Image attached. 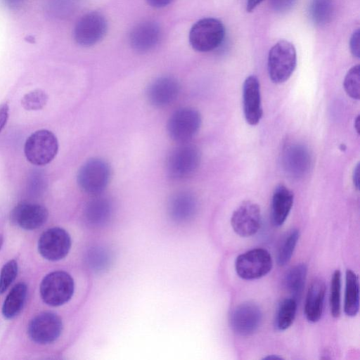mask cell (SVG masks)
I'll return each instance as SVG.
<instances>
[{
  "instance_id": "cell-1",
  "label": "cell",
  "mask_w": 360,
  "mask_h": 360,
  "mask_svg": "<svg viewBox=\"0 0 360 360\" xmlns=\"http://www.w3.org/2000/svg\"><path fill=\"white\" fill-rule=\"evenodd\" d=\"M297 65V53L294 45L286 40H280L269 51L268 72L271 80L276 84L287 81Z\"/></svg>"
},
{
  "instance_id": "cell-2",
  "label": "cell",
  "mask_w": 360,
  "mask_h": 360,
  "mask_svg": "<svg viewBox=\"0 0 360 360\" xmlns=\"http://www.w3.org/2000/svg\"><path fill=\"white\" fill-rule=\"evenodd\" d=\"M225 28L223 23L214 18H205L197 21L189 32V42L198 52H209L223 41Z\"/></svg>"
},
{
  "instance_id": "cell-3",
  "label": "cell",
  "mask_w": 360,
  "mask_h": 360,
  "mask_svg": "<svg viewBox=\"0 0 360 360\" xmlns=\"http://www.w3.org/2000/svg\"><path fill=\"white\" fill-rule=\"evenodd\" d=\"M58 141L56 135L48 129H39L26 140L24 153L32 165L43 166L50 163L57 155Z\"/></svg>"
},
{
  "instance_id": "cell-4",
  "label": "cell",
  "mask_w": 360,
  "mask_h": 360,
  "mask_svg": "<svg viewBox=\"0 0 360 360\" xmlns=\"http://www.w3.org/2000/svg\"><path fill=\"white\" fill-rule=\"evenodd\" d=\"M75 283L72 276L63 271L47 274L40 285V295L47 304L58 307L68 302L73 295Z\"/></svg>"
},
{
  "instance_id": "cell-5",
  "label": "cell",
  "mask_w": 360,
  "mask_h": 360,
  "mask_svg": "<svg viewBox=\"0 0 360 360\" xmlns=\"http://www.w3.org/2000/svg\"><path fill=\"white\" fill-rule=\"evenodd\" d=\"M111 176L109 164L101 158L87 160L77 174V184L86 193L98 195L108 186Z\"/></svg>"
},
{
  "instance_id": "cell-6",
  "label": "cell",
  "mask_w": 360,
  "mask_h": 360,
  "mask_svg": "<svg viewBox=\"0 0 360 360\" xmlns=\"http://www.w3.org/2000/svg\"><path fill=\"white\" fill-rule=\"evenodd\" d=\"M200 163V153L191 144L183 143L169 155L166 168L168 174L175 179H183L193 175Z\"/></svg>"
},
{
  "instance_id": "cell-7",
  "label": "cell",
  "mask_w": 360,
  "mask_h": 360,
  "mask_svg": "<svg viewBox=\"0 0 360 360\" xmlns=\"http://www.w3.org/2000/svg\"><path fill=\"white\" fill-rule=\"evenodd\" d=\"M273 261L270 253L263 248L250 250L236 259L237 274L245 280H254L266 275L271 269Z\"/></svg>"
},
{
  "instance_id": "cell-8",
  "label": "cell",
  "mask_w": 360,
  "mask_h": 360,
  "mask_svg": "<svg viewBox=\"0 0 360 360\" xmlns=\"http://www.w3.org/2000/svg\"><path fill=\"white\" fill-rule=\"evenodd\" d=\"M202 122L200 113L190 107L181 108L170 116L167 122V131L175 141L185 143L198 131Z\"/></svg>"
},
{
  "instance_id": "cell-9",
  "label": "cell",
  "mask_w": 360,
  "mask_h": 360,
  "mask_svg": "<svg viewBox=\"0 0 360 360\" xmlns=\"http://www.w3.org/2000/svg\"><path fill=\"white\" fill-rule=\"evenodd\" d=\"M107 30L108 22L104 15L98 12H89L77 22L73 37L79 46L89 47L101 41Z\"/></svg>"
},
{
  "instance_id": "cell-10",
  "label": "cell",
  "mask_w": 360,
  "mask_h": 360,
  "mask_svg": "<svg viewBox=\"0 0 360 360\" xmlns=\"http://www.w3.org/2000/svg\"><path fill=\"white\" fill-rule=\"evenodd\" d=\"M72 245L69 233L63 229L54 227L47 229L38 242L39 253L50 261L63 259L68 254Z\"/></svg>"
},
{
  "instance_id": "cell-11",
  "label": "cell",
  "mask_w": 360,
  "mask_h": 360,
  "mask_svg": "<svg viewBox=\"0 0 360 360\" xmlns=\"http://www.w3.org/2000/svg\"><path fill=\"white\" fill-rule=\"evenodd\" d=\"M62 330L63 323L59 316L53 312H43L30 322L28 335L37 343L49 344L58 338Z\"/></svg>"
},
{
  "instance_id": "cell-12",
  "label": "cell",
  "mask_w": 360,
  "mask_h": 360,
  "mask_svg": "<svg viewBox=\"0 0 360 360\" xmlns=\"http://www.w3.org/2000/svg\"><path fill=\"white\" fill-rule=\"evenodd\" d=\"M259 206L252 202L245 201L233 212L231 223L233 231L241 237L255 235L261 226Z\"/></svg>"
},
{
  "instance_id": "cell-13",
  "label": "cell",
  "mask_w": 360,
  "mask_h": 360,
  "mask_svg": "<svg viewBox=\"0 0 360 360\" xmlns=\"http://www.w3.org/2000/svg\"><path fill=\"white\" fill-rule=\"evenodd\" d=\"M262 320L260 308L255 303L244 302L237 306L230 316V323L235 333L248 336L253 334Z\"/></svg>"
},
{
  "instance_id": "cell-14",
  "label": "cell",
  "mask_w": 360,
  "mask_h": 360,
  "mask_svg": "<svg viewBox=\"0 0 360 360\" xmlns=\"http://www.w3.org/2000/svg\"><path fill=\"white\" fill-rule=\"evenodd\" d=\"M243 112L246 122L252 126L257 124L263 114L260 85L257 77L248 76L243 86Z\"/></svg>"
},
{
  "instance_id": "cell-15",
  "label": "cell",
  "mask_w": 360,
  "mask_h": 360,
  "mask_svg": "<svg viewBox=\"0 0 360 360\" xmlns=\"http://www.w3.org/2000/svg\"><path fill=\"white\" fill-rule=\"evenodd\" d=\"M49 216L46 208L41 205L31 202H20L11 211V219L19 227L33 230L41 227Z\"/></svg>"
},
{
  "instance_id": "cell-16",
  "label": "cell",
  "mask_w": 360,
  "mask_h": 360,
  "mask_svg": "<svg viewBox=\"0 0 360 360\" xmlns=\"http://www.w3.org/2000/svg\"><path fill=\"white\" fill-rule=\"evenodd\" d=\"M180 92L178 80L172 76H162L152 82L146 95L150 104L155 107H165L173 103Z\"/></svg>"
},
{
  "instance_id": "cell-17",
  "label": "cell",
  "mask_w": 360,
  "mask_h": 360,
  "mask_svg": "<svg viewBox=\"0 0 360 360\" xmlns=\"http://www.w3.org/2000/svg\"><path fill=\"white\" fill-rule=\"evenodd\" d=\"M160 37V25L155 21L145 20L132 28L129 34V43L134 51L146 53L155 47Z\"/></svg>"
},
{
  "instance_id": "cell-18",
  "label": "cell",
  "mask_w": 360,
  "mask_h": 360,
  "mask_svg": "<svg viewBox=\"0 0 360 360\" xmlns=\"http://www.w3.org/2000/svg\"><path fill=\"white\" fill-rule=\"evenodd\" d=\"M311 164V155L304 146L292 143L284 149L283 165L290 176L297 179L303 177L308 173Z\"/></svg>"
},
{
  "instance_id": "cell-19",
  "label": "cell",
  "mask_w": 360,
  "mask_h": 360,
  "mask_svg": "<svg viewBox=\"0 0 360 360\" xmlns=\"http://www.w3.org/2000/svg\"><path fill=\"white\" fill-rule=\"evenodd\" d=\"M197 209V201L190 192L183 191L173 195L169 200L168 211L176 221L184 222L191 219Z\"/></svg>"
},
{
  "instance_id": "cell-20",
  "label": "cell",
  "mask_w": 360,
  "mask_h": 360,
  "mask_svg": "<svg viewBox=\"0 0 360 360\" xmlns=\"http://www.w3.org/2000/svg\"><path fill=\"white\" fill-rule=\"evenodd\" d=\"M325 295L324 282L319 278L314 279L308 289L304 304V314L309 321L315 323L321 318Z\"/></svg>"
},
{
  "instance_id": "cell-21",
  "label": "cell",
  "mask_w": 360,
  "mask_h": 360,
  "mask_svg": "<svg viewBox=\"0 0 360 360\" xmlns=\"http://www.w3.org/2000/svg\"><path fill=\"white\" fill-rule=\"evenodd\" d=\"M293 200V193L284 185L275 188L271 201V221L274 226H281L285 221Z\"/></svg>"
},
{
  "instance_id": "cell-22",
  "label": "cell",
  "mask_w": 360,
  "mask_h": 360,
  "mask_svg": "<svg viewBox=\"0 0 360 360\" xmlns=\"http://www.w3.org/2000/svg\"><path fill=\"white\" fill-rule=\"evenodd\" d=\"M112 212L111 201L106 197L98 196L87 203L84 210V217L90 226L99 227L109 221Z\"/></svg>"
},
{
  "instance_id": "cell-23",
  "label": "cell",
  "mask_w": 360,
  "mask_h": 360,
  "mask_svg": "<svg viewBox=\"0 0 360 360\" xmlns=\"http://www.w3.org/2000/svg\"><path fill=\"white\" fill-rule=\"evenodd\" d=\"M344 311L349 316H354L359 309V283L358 276L351 269L346 271Z\"/></svg>"
},
{
  "instance_id": "cell-24",
  "label": "cell",
  "mask_w": 360,
  "mask_h": 360,
  "mask_svg": "<svg viewBox=\"0 0 360 360\" xmlns=\"http://www.w3.org/2000/svg\"><path fill=\"white\" fill-rule=\"evenodd\" d=\"M24 283L16 284L8 294L2 307V314L8 319H13L21 311L27 295Z\"/></svg>"
},
{
  "instance_id": "cell-25",
  "label": "cell",
  "mask_w": 360,
  "mask_h": 360,
  "mask_svg": "<svg viewBox=\"0 0 360 360\" xmlns=\"http://www.w3.org/2000/svg\"><path fill=\"white\" fill-rule=\"evenodd\" d=\"M307 267L304 264H297L286 272L284 278V285L292 295V297L297 300L302 293L307 278Z\"/></svg>"
},
{
  "instance_id": "cell-26",
  "label": "cell",
  "mask_w": 360,
  "mask_h": 360,
  "mask_svg": "<svg viewBox=\"0 0 360 360\" xmlns=\"http://www.w3.org/2000/svg\"><path fill=\"white\" fill-rule=\"evenodd\" d=\"M334 13L333 0H311L309 6V15L312 22L318 26L329 23Z\"/></svg>"
},
{
  "instance_id": "cell-27",
  "label": "cell",
  "mask_w": 360,
  "mask_h": 360,
  "mask_svg": "<svg viewBox=\"0 0 360 360\" xmlns=\"http://www.w3.org/2000/svg\"><path fill=\"white\" fill-rule=\"evenodd\" d=\"M297 307V300L293 297L286 298L280 303L275 319V326L278 330H285L291 326Z\"/></svg>"
},
{
  "instance_id": "cell-28",
  "label": "cell",
  "mask_w": 360,
  "mask_h": 360,
  "mask_svg": "<svg viewBox=\"0 0 360 360\" xmlns=\"http://www.w3.org/2000/svg\"><path fill=\"white\" fill-rule=\"evenodd\" d=\"M300 237L297 229L289 231L281 240L277 250V263L284 266L290 260Z\"/></svg>"
},
{
  "instance_id": "cell-29",
  "label": "cell",
  "mask_w": 360,
  "mask_h": 360,
  "mask_svg": "<svg viewBox=\"0 0 360 360\" xmlns=\"http://www.w3.org/2000/svg\"><path fill=\"white\" fill-rule=\"evenodd\" d=\"M48 99V95L44 90L37 89L23 96L21 105L26 110H39L46 105Z\"/></svg>"
},
{
  "instance_id": "cell-30",
  "label": "cell",
  "mask_w": 360,
  "mask_h": 360,
  "mask_svg": "<svg viewBox=\"0 0 360 360\" xmlns=\"http://www.w3.org/2000/svg\"><path fill=\"white\" fill-rule=\"evenodd\" d=\"M343 86L347 94L353 99L359 100L360 97V66L352 67L347 72Z\"/></svg>"
},
{
  "instance_id": "cell-31",
  "label": "cell",
  "mask_w": 360,
  "mask_h": 360,
  "mask_svg": "<svg viewBox=\"0 0 360 360\" xmlns=\"http://www.w3.org/2000/svg\"><path fill=\"white\" fill-rule=\"evenodd\" d=\"M341 273L336 270L330 283V307L331 314L337 318L340 314Z\"/></svg>"
},
{
  "instance_id": "cell-32",
  "label": "cell",
  "mask_w": 360,
  "mask_h": 360,
  "mask_svg": "<svg viewBox=\"0 0 360 360\" xmlns=\"http://www.w3.org/2000/svg\"><path fill=\"white\" fill-rule=\"evenodd\" d=\"M109 252L99 247L94 248L88 253L87 261L94 271H100L105 269L110 263Z\"/></svg>"
},
{
  "instance_id": "cell-33",
  "label": "cell",
  "mask_w": 360,
  "mask_h": 360,
  "mask_svg": "<svg viewBox=\"0 0 360 360\" xmlns=\"http://www.w3.org/2000/svg\"><path fill=\"white\" fill-rule=\"evenodd\" d=\"M18 269V264L13 259L4 264L0 273V294L6 290L15 279Z\"/></svg>"
},
{
  "instance_id": "cell-34",
  "label": "cell",
  "mask_w": 360,
  "mask_h": 360,
  "mask_svg": "<svg viewBox=\"0 0 360 360\" xmlns=\"http://www.w3.org/2000/svg\"><path fill=\"white\" fill-rule=\"evenodd\" d=\"M297 0H270L271 8L277 13H285L290 10Z\"/></svg>"
},
{
  "instance_id": "cell-35",
  "label": "cell",
  "mask_w": 360,
  "mask_h": 360,
  "mask_svg": "<svg viewBox=\"0 0 360 360\" xmlns=\"http://www.w3.org/2000/svg\"><path fill=\"white\" fill-rule=\"evenodd\" d=\"M349 47L352 54L359 58L360 57V31L359 29L355 30L351 36L349 41Z\"/></svg>"
},
{
  "instance_id": "cell-36",
  "label": "cell",
  "mask_w": 360,
  "mask_h": 360,
  "mask_svg": "<svg viewBox=\"0 0 360 360\" xmlns=\"http://www.w3.org/2000/svg\"><path fill=\"white\" fill-rule=\"evenodd\" d=\"M174 0H146L147 3L155 8H164L170 4Z\"/></svg>"
},
{
  "instance_id": "cell-37",
  "label": "cell",
  "mask_w": 360,
  "mask_h": 360,
  "mask_svg": "<svg viewBox=\"0 0 360 360\" xmlns=\"http://www.w3.org/2000/svg\"><path fill=\"white\" fill-rule=\"evenodd\" d=\"M352 180L355 188L359 190V164L358 163L354 169Z\"/></svg>"
},
{
  "instance_id": "cell-38",
  "label": "cell",
  "mask_w": 360,
  "mask_h": 360,
  "mask_svg": "<svg viewBox=\"0 0 360 360\" xmlns=\"http://www.w3.org/2000/svg\"><path fill=\"white\" fill-rule=\"evenodd\" d=\"M23 0H3L4 4L11 9H16L20 7Z\"/></svg>"
},
{
  "instance_id": "cell-39",
  "label": "cell",
  "mask_w": 360,
  "mask_h": 360,
  "mask_svg": "<svg viewBox=\"0 0 360 360\" xmlns=\"http://www.w3.org/2000/svg\"><path fill=\"white\" fill-rule=\"evenodd\" d=\"M264 0H248L246 4V11L248 12L253 11Z\"/></svg>"
},
{
  "instance_id": "cell-40",
  "label": "cell",
  "mask_w": 360,
  "mask_h": 360,
  "mask_svg": "<svg viewBox=\"0 0 360 360\" xmlns=\"http://www.w3.org/2000/svg\"><path fill=\"white\" fill-rule=\"evenodd\" d=\"M354 128L356 132L359 133V116H357L354 121Z\"/></svg>"
},
{
  "instance_id": "cell-41",
  "label": "cell",
  "mask_w": 360,
  "mask_h": 360,
  "mask_svg": "<svg viewBox=\"0 0 360 360\" xmlns=\"http://www.w3.org/2000/svg\"><path fill=\"white\" fill-rule=\"evenodd\" d=\"M264 359H281V357L275 356V355H271V356H266Z\"/></svg>"
},
{
  "instance_id": "cell-42",
  "label": "cell",
  "mask_w": 360,
  "mask_h": 360,
  "mask_svg": "<svg viewBox=\"0 0 360 360\" xmlns=\"http://www.w3.org/2000/svg\"><path fill=\"white\" fill-rule=\"evenodd\" d=\"M3 241H4L3 236L1 234H0V249H1V246H2Z\"/></svg>"
}]
</instances>
